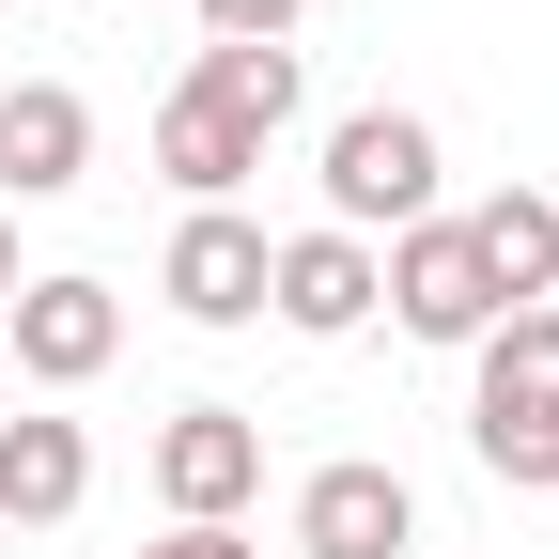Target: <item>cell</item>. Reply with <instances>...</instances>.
I'll return each instance as SVG.
<instances>
[{
    "mask_svg": "<svg viewBox=\"0 0 559 559\" xmlns=\"http://www.w3.org/2000/svg\"><path fill=\"white\" fill-rule=\"evenodd\" d=\"M466 451H481V481H513V498H559V296L498 311L466 342Z\"/></svg>",
    "mask_w": 559,
    "mask_h": 559,
    "instance_id": "obj_1",
    "label": "cell"
},
{
    "mask_svg": "<svg viewBox=\"0 0 559 559\" xmlns=\"http://www.w3.org/2000/svg\"><path fill=\"white\" fill-rule=\"evenodd\" d=\"M436 218V124L419 109H342L326 124V234H419Z\"/></svg>",
    "mask_w": 559,
    "mask_h": 559,
    "instance_id": "obj_2",
    "label": "cell"
},
{
    "mask_svg": "<svg viewBox=\"0 0 559 559\" xmlns=\"http://www.w3.org/2000/svg\"><path fill=\"white\" fill-rule=\"evenodd\" d=\"M109 358H124V296L94 264H32L16 311H0V373H16V389H94Z\"/></svg>",
    "mask_w": 559,
    "mask_h": 559,
    "instance_id": "obj_3",
    "label": "cell"
},
{
    "mask_svg": "<svg viewBox=\"0 0 559 559\" xmlns=\"http://www.w3.org/2000/svg\"><path fill=\"white\" fill-rule=\"evenodd\" d=\"M140 481H156L171 528H249V498H264V419H249V404H171L156 451H140Z\"/></svg>",
    "mask_w": 559,
    "mask_h": 559,
    "instance_id": "obj_4",
    "label": "cell"
},
{
    "mask_svg": "<svg viewBox=\"0 0 559 559\" xmlns=\"http://www.w3.org/2000/svg\"><path fill=\"white\" fill-rule=\"evenodd\" d=\"M264 264H280V234L249 218V202H187L171 249H156V296L187 326H264Z\"/></svg>",
    "mask_w": 559,
    "mask_h": 559,
    "instance_id": "obj_5",
    "label": "cell"
},
{
    "mask_svg": "<svg viewBox=\"0 0 559 559\" xmlns=\"http://www.w3.org/2000/svg\"><path fill=\"white\" fill-rule=\"evenodd\" d=\"M373 311H389L404 342H481V326H498V280H481L466 218H419V234H389V264H373Z\"/></svg>",
    "mask_w": 559,
    "mask_h": 559,
    "instance_id": "obj_6",
    "label": "cell"
},
{
    "mask_svg": "<svg viewBox=\"0 0 559 559\" xmlns=\"http://www.w3.org/2000/svg\"><path fill=\"white\" fill-rule=\"evenodd\" d=\"M419 544V481L373 466V451H342L296 481V559H404Z\"/></svg>",
    "mask_w": 559,
    "mask_h": 559,
    "instance_id": "obj_7",
    "label": "cell"
},
{
    "mask_svg": "<svg viewBox=\"0 0 559 559\" xmlns=\"http://www.w3.org/2000/svg\"><path fill=\"white\" fill-rule=\"evenodd\" d=\"M62 187H94V109L62 79H0V218L62 202Z\"/></svg>",
    "mask_w": 559,
    "mask_h": 559,
    "instance_id": "obj_8",
    "label": "cell"
},
{
    "mask_svg": "<svg viewBox=\"0 0 559 559\" xmlns=\"http://www.w3.org/2000/svg\"><path fill=\"white\" fill-rule=\"evenodd\" d=\"M264 311L296 326V342H358V326H373V249H358V234H326V218H311V234H280Z\"/></svg>",
    "mask_w": 559,
    "mask_h": 559,
    "instance_id": "obj_9",
    "label": "cell"
},
{
    "mask_svg": "<svg viewBox=\"0 0 559 559\" xmlns=\"http://www.w3.org/2000/svg\"><path fill=\"white\" fill-rule=\"evenodd\" d=\"M79 498H94V436L62 404H16L0 419V528H62Z\"/></svg>",
    "mask_w": 559,
    "mask_h": 559,
    "instance_id": "obj_10",
    "label": "cell"
},
{
    "mask_svg": "<svg viewBox=\"0 0 559 559\" xmlns=\"http://www.w3.org/2000/svg\"><path fill=\"white\" fill-rule=\"evenodd\" d=\"M466 249H481V280H498V311H544L559 296V202L544 187H481L466 202Z\"/></svg>",
    "mask_w": 559,
    "mask_h": 559,
    "instance_id": "obj_11",
    "label": "cell"
},
{
    "mask_svg": "<svg viewBox=\"0 0 559 559\" xmlns=\"http://www.w3.org/2000/svg\"><path fill=\"white\" fill-rule=\"evenodd\" d=\"M156 171H171L187 202H234V187L264 171V140H249L218 94H187V79H171V109H156Z\"/></svg>",
    "mask_w": 559,
    "mask_h": 559,
    "instance_id": "obj_12",
    "label": "cell"
},
{
    "mask_svg": "<svg viewBox=\"0 0 559 559\" xmlns=\"http://www.w3.org/2000/svg\"><path fill=\"white\" fill-rule=\"evenodd\" d=\"M187 94H218L249 140H280V124H296V47H202V62H187Z\"/></svg>",
    "mask_w": 559,
    "mask_h": 559,
    "instance_id": "obj_13",
    "label": "cell"
},
{
    "mask_svg": "<svg viewBox=\"0 0 559 559\" xmlns=\"http://www.w3.org/2000/svg\"><path fill=\"white\" fill-rule=\"evenodd\" d=\"M202 47H296V0H187Z\"/></svg>",
    "mask_w": 559,
    "mask_h": 559,
    "instance_id": "obj_14",
    "label": "cell"
},
{
    "mask_svg": "<svg viewBox=\"0 0 559 559\" xmlns=\"http://www.w3.org/2000/svg\"><path fill=\"white\" fill-rule=\"evenodd\" d=\"M140 559H264V544H249V528H156Z\"/></svg>",
    "mask_w": 559,
    "mask_h": 559,
    "instance_id": "obj_15",
    "label": "cell"
},
{
    "mask_svg": "<svg viewBox=\"0 0 559 559\" xmlns=\"http://www.w3.org/2000/svg\"><path fill=\"white\" fill-rule=\"evenodd\" d=\"M16 280H32V264H16V218H0V311H16Z\"/></svg>",
    "mask_w": 559,
    "mask_h": 559,
    "instance_id": "obj_16",
    "label": "cell"
},
{
    "mask_svg": "<svg viewBox=\"0 0 559 559\" xmlns=\"http://www.w3.org/2000/svg\"><path fill=\"white\" fill-rule=\"evenodd\" d=\"M0 419H16V373H0Z\"/></svg>",
    "mask_w": 559,
    "mask_h": 559,
    "instance_id": "obj_17",
    "label": "cell"
}]
</instances>
